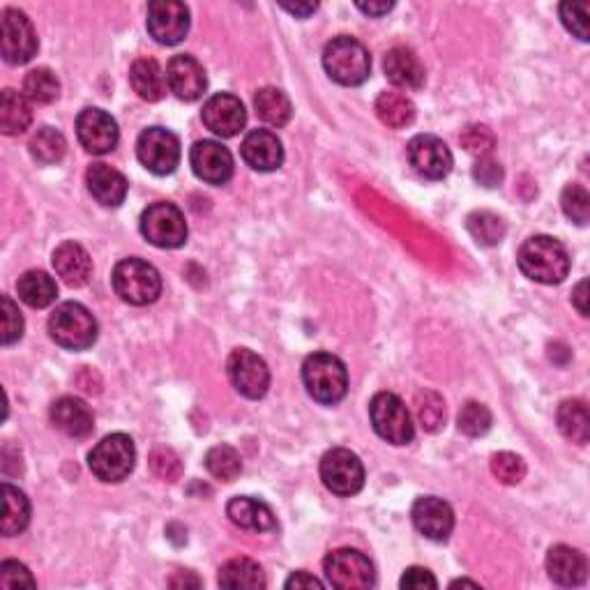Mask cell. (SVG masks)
Segmentation results:
<instances>
[{
	"label": "cell",
	"mask_w": 590,
	"mask_h": 590,
	"mask_svg": "<svg viewBox=\"0 0 590 590\" xmlns=\"http://www.w3.org/2000/svg\"><path fill=\"white\" fill-rule=\"evenodd\" d=\"M519 270L537 284H561L570 275V254L551 236H533L517 254Z\"/></svg>",
	"instance_id": "cell-1"
},
{
	"label": "cell",
	"mask_w": 590,
	"mask_h": 590,
	"mask_svg": "<svg viewBox=\"0 0 590 590\" xmlns=\"http://www.w3.org/2000/svg\"><path fill=\"white\" fill-rule=\"evenodd\" d=\"M302 381H305L309 397L325 406L339 404L349 392L346 365L332 353L309 355L302 365Z\"/></svg>",
	"instance_id": "cell-2"
},
{
	"label": "cell",
	"mask_w": 590,
	"mask_h": 590,
	"mask_svg": "<svg viewBox=\"0 0 590 590\" xmlns=\"http://www.w3.org/2000/svg\"><path fill=\"white\" fill-rule=\"evenodd\" d=\"M323 67L332 81L342 86H360L372 74V58L365 44L349 35H339L325 44Z\"/></svg>",
	"instance_id": "cell-3"
},
{
	"label": "cell",
	"mask_w": 590,
	"mask_h": 590,
	"mask_svg": "<svg viewBox=\"0 0 590 590\" xmlns=\"http://www.w3.org/2000/svg\"><path fill=\"white\" fill-rule=\"evenodd\" d=\"M113 291L127 305L146 307L162 295V277L155 266L143 259H125L113 268Z\"/></svg>",
	"instance_id": "cell-4"
},
{
	"label": "cell",
	"mask_w": 590,
	"mask_h": 590,
	"mask_svg": "<svg viewBox=\"0 0 590 590\" xmlns=\"http://www.w3.org/2000/svg\"><path fill=\"white\" fill-rule=\"evenodd\" d=\"M49 335L63 349L86 351L97 339V321L81 302H63L49 316Z\"/></svg>",
	"instance_id": "cell-5"
},
{
	"label": "cell",
	"mask_w": 590,
	"mask_h": 590,
	"mask_svg": "<svg viewBox=\"0 0 590 590\" xmlns=\"http://www.w3.org/2000/svg\"><path fill=\"white\" fill-rule=\"evenodd\" d=\"M136 464L134 441L127 434H111L102 438L88 455V466L97 480L123 482L130 478Z\"/></svg>",
	"instance_id": "cell-6"
},
{
	"label": "cell",
	"mask_w": 590,
	"mask_h": 590,
	"mask_svg": "<svg viewBox=\"0 0 590 590\" xmlns=\"http://www.w3.org/2000/svg\"><path fill=\"white\" fill-rule=\"evenodd\" d=\"M141 233L150 245L160 249H176L187 242V222L183 210L173 203H153L141 215Z\"/></svg>",
	"instance_id": "cell-7"
},
{
	"label": "cell",
	"mask_w": 590,
	"mask_h": 590,
	"mask_svg": "<svg viewBox=\"0 0 590 590\" xmlns=\"http://www.w3.org/2000/svg\"><path fill=\"white\" fill-rule=\"evenodd\" d=\"M369 418L376 434L392 445H406L413 441L415 427L406 404L392 392H378L369 404Z\"/></svg>",
	"instance_id": "cell-8"
},
{
	"label": "cell",
	"mask_w": 590,
	"mask_h": 590,
	"mask_svg": "<svg viewBox=\"0 0 590 590\" xmlns=\"http://www.w3.org/2000/svg\"><path fill=\"white\" fill-rule=\"evenodd\" d=\"M328 584L339 590H365L376 584V572L369 558L358 549H337L325 558Z\"/></svg>",
	"instance_id": "cell-9"
},
{
	"label": "cell",
	"mask_w": 590,
	"mask_h": 590,
	"mask_svg": "<svg viewBox=\"0 0 590 590\" xmlns=\"http://www.w3.org/2000/svg\"><path fill=\"white\" fill-rule=\"evenodd\" d=\"M321 480L332 494L355 496L365 487V466L355 452L335 448L321 459Z\"/></svg>",
	"instance_id": "cell-10"
},
{
	"label": "cell",
	"mask_w": 590,
	"mask_h": 590,
	"mask_svg": "<svg viewBox=\"0 0 590 590\" xmlns=\"http://www.w3.org/2000/svg\"><path fill=\"white\" fill-rule=\"evenodd\" d=\"M136 155L150 173L169 176L180 164V141L164 127H148L136 141Z\"/></svg>",
	"instance_id": "cell-11"
},
{
	"label": "cell",
	"mask_w": 590,
	"mask_h": 590,
	"mask_svg": "<svg viewBox=\"0 0 590 590\" xmlns=\"http://www.w3.org/2000/svg\"><path fill=\"white\" fill-rule=\"evenodd\" d=\"M37 33L24 12L5 10L0 21V51L10 65H26L37 54Z\"/></svg>",
	"instance_id": "cell-12"
},
{
	"label": "cell",
	"mask_w": 590,
	"mask_h": 590,
	"mask_svg": "<svg viewBox=\"0 0 590 590\" xmlns=\"http://www.w3.org/2000/svg\"><path fill=\"white\" fill-rule=\"evenodd\" d=\"M226 372L242 397L261 399L270 388V369L263 358L249 349H236L229 355Z\"/></svg>",
	"instance_id": "cell-13"
},
{
	"label": "cell",
	"mask_w": 590,
	"mask_h": 590,
	"mask_svg": "<svg viewBox=\"0 0 590 590\" xmlns=\"http://www.w3.org/2000/svg\"><path fill=\"white\" fill-rule=\"evenodd\" d=\"M148 33L157 44L173 47L189 33V10L178 0H155L148 5Z\"/></svg>",
	"instance_id": "cell-14"
},
{
	"label": "cell",
	"mask_w": 590,
	"mask_h": 590,
	"mask_svg": "<svg viewBox=\"0 0 590 590\" xmlns=\"http://www.w3.org/2000/svg\"><path fill=\"white\" fill-rule=\"evenodd\" d=\"M408 162L422 178L443 180L452 171V153L445 143L434 134H420L411 139L406 148Z\"/></svg>",
	"instance_id": "cell-15"
},
{
	"label": "cell",
	"mask_w": 590,
	"mask_h": 590,
	"mask_svg": "<svg viewBox=\"0 0 590 590\" xmlns=\"http://www.w3.org/2000/svg\"><path fill=\"white\" fill-rule=\"evenodd\" d=\"M189 164L208 185H226L233 178V155L231 150L217 141H196L192 153H189Z\"/></svg>",
	"instance_id": "cell-16"
},
{
	"label": "cell",
	"mask_w": 590,
	"mask_h": 590,
	"mask_svg": "<svg viewBox=\"0 0 590 590\" xmlns=\"http://www.w3.org/2000/svg\"><path fill=\"white\" fill-rule=\"evenodd\" d=\"M201 120L213 134L222 136V139H231V136L245 130L247 111L236 95L217 93L203 104Z\"/></svg>",
	"instance_id": "cell-17"
},
{
	"label": "cell",
	"mask_w": 590,
	"mask_h": 590,
	"mask_svg": "<svg viewBox=\"0 0 590 590\" xmlns=\"http://www.w3.org/2000/svg\"><path fill=\"white\" fill-rule=\"evenodd\" d=\"M81 146L93 155H107L118 146V123L102 109H83L77 118Z\"/></svg>",
	"instance_id": "cell-18"
},
{
	"label": "cell",
	"mask_w": 590,
	"mask_h": 590,
	"mask_svg": "<svg viewBox=\"0 0 590 590\" xmlns=\"http://www.w3.org/2000/svg\"><path fill=\"white\" fill-rule=\"evenodd\" d=\"M166 86L178 100L196 102L208 88L206 70L194 56H173L166 65Z\"/></svg>",
	"instance_id": "cell-19"
},
{
	"label": "cell",
	"mask_w": 590,
	"mask_h": 590,
	"mask_svg": "<svg viewBox=\"0 0 590 590\" xmlns=\"http://www.w3.org/2000/svg\"><path fill=\"white\" fill-rule=\"evenodd\" d=\"M411 517L418 533L434 542H445L452 535V528H455V512H452L448 503L436 496L418 498L413 503Z\"/></svg>",
	"instance_id": "cell-20"
},
{
	"label": "cell",
	"mask_w": 590,
	"mask_h": 590,
	"mask_svg": "<svg viewBox=\"0 0 590 590\" xmlns=\"http://www.w3.org/2000/svg\"><path fill=\"white\" fill-rule=\"evenodd\" d=\"M242 160H245L254 171L268 173L277 171L284 164V148L282 141L277 139L275 132L270 130H254L245 136L240 146Z\"/></svg>",
	"instance_id": "cell-21"
},
{
	"label": "cell",
	"mask_w": 590,
	"mask_h": 590,
	"mask_svg": "<svg viewBox=\"0 0 590 590\" xmlns=\"http://www.w3.org/2000/svg\"><path fill=\"white\" fill-rule=\"evenodd\" d=\"M51 422L58 431L70 438H86L93 434L95 418L86 402L77 397H60L51 406Z\"/></svg>",
	"instance_id": "cell-22"
},
{
	"label": "cell",
	"mask_w": 590,
	"mask_h": 590,
	"mask_svg": "<svg viewBox=\"0 0 590 590\" xmlns=\"http://www.w3.org/2000/svg\"><path fill=\"white\" fill-rule=\"evenodd\" d=\"M51 263H54L56 275L72 289L88 284L90 275H93V261H90V254L79 242H63V245L56 247Z\"/></svg>",
	"instance_id": "cell-23"
},
{
	"label": "cell",
	"mask_w": 590,
	"mask_h": 590,
	"mask_svg": "<svg viewBox=\"0 0 590 590\" xmlns=\"http://www.w3.org/2000/svg\"><path fill=\"white\" fill-rule=\"evenodd\" d=\"M547 572L558 586H581L588 577V561L579 549L558 544L547 554Z\"/></svg>",
	"instance_id": "cell-24"
},
{
	"label": "cell",
	"mask_w": 590,
	"mask_h": 590,
	"mask_svg": "<svg viewBox=\"0 0 590 590\" xmlns=\"http://www.w3.org/2000/svg\"><path fill=\"white\" fill-rule=\"evenodd\" d=\"M385 77L390 79L392 86L404 88V90H418L425 86V67H422L420 58L406 47H395L385 54L383 60Z\"/></svg>",
	"instance_id": "cell-25"
},
{
	"label": "cell",
	"mask_w": 590,
	"mask_h": 590,
	"mask_svg": "<svg viewBox=\"0 0 590 590\" xmlns=\"http://www.w3.org/2000/svg\"><path fill=\"white\" fill-rule=\"evenodd\" d=\"M86 185L93 199L107 208H118L127 196V180L123 173L102 162L90 166L86 173Z\"/></svg>",
	"instance_id": "cell-26"
},
{
	"label": "cell",
	"mask_w": 590,
	"mask_h": 590,
	"mask_svg": "<svg viewBox=\"0 0 590 590\" xmlns=\"http://www.w3.org/2000/svg\"><path fill=\"white\" fill-rule=\"evenodd\" d=\"M226 514H229V519L238 528H242V531L268 533L277 528V519L268 505L249 496L231 498V503L226 505Z\"/></svg>",
	"instance_id": "cell-27"
},
{
	"label": "cell",
	"mask_w": 590,
	"mask_h": 590,
	"mask_svg": "<svg viewBox=\"0 0 590 590\" xmlns=\"http://www.w3.org/2000/svg\"><path fill=\"white\" fill-rule=\"evenodd\" d=\"M130 81L134 93L146 102H160L166 93V74L153 58H139L134 60L130 70Z\"/></svg>",
	"instance_id": "cell-28"
},
{
	"label": "cell",
	"mask_w": 590,
	"mask_h": 590,
	"mask_svg": "<svg viewBox=\"0 0 590 590\" xmlns=\"http://www.w3.org/2000/svg\"><path fill=\"white\" fill-rule=\"evenodd\" d=\"M33 123V111L26 95L7 88L0 95V130L7 136L24 134Z\"/></svg>",
	"instance_id": "cell-29"
},
{
	"label": "cell",
	"mask_w": 590,
	"mask_h": 590,
	"mask_svg": "<svg viewBox=\"0 0 590 590\" xmlns=\"http://www.w3.org/2000/svg\"><path fill=\"white\" fill-rule=\"evenodd\" d=\"M376 116L390 130H404V127L413 125L415 104L404 93L385 90L376 100Z\"/></svg>",
	"instance_id": "cell-30"
},
{
	"label": "cell",
	"mask_w": 590,
	"mask_h": 590,
	"mask_svg": "<svg viewBox=\"0 0 590 590\" xmlns=\"http://www.w3.org/2000/svg\"><path fill=\"white\" fill-rule=\"evenodd\" d=\"M30 521V503L26 494L10 482L3 484V524L0 531L5 537H14L24 533Z\"/></svg>",
	"instance_id": "cell-31"
},
{
	"label": "cell",
	"mask_w": 590,
	"mask_h": 590,
	"mask_svg": "<svg viewBox=\"0 0 590 590\" xmlns=\"http://www.w3.org/2000/svg\"><path fill=\"white\" fill-rule=\"evenodd\" d=\"M17 291H19V298L24 300L28 307L44 309L49 307L51 302H56L58 286L54 282V277H49L47 272L28 270L26 275L19 277Z\"/></svg>",
	"instance_id": "cell-32"
},
{
	"label": "cell",
	"mask_w": 590,
	"mask_h": 590,
	"mask_svg": "<svg viewBox=\"0 0 590 590\" xmlns=\"http://www.w3.org/2000/svg\"><path fill=\"white\" fill-rule=\"evenodd\" d=\"M558 429L567 438V441L586 445L590 438V420H588V408L581 399H565L558 406Z\"/></svg>",
	"instance_id": "cell-33"
},
{
	"label": "cell",
	"mask_w": 590,
	"mask_h": 590,
	"mask_svg": "<svg viewBox=\"0 0 590 590\" xmlns=\"http://www.w3.org/2000/svg\"><path fill=\"white\" fill-rule=\"evenodd\" d=\"M222 588H266V574L252 558H233L219 570Z\"/></svg>",
	"instance_id": "cell-34"
},
{
	"label": "cell",
	"mask_w": 590,
	"mask_h": 590,
	"mask_svg": "<svg viewBox=\"0 0 590 590\" xmlns=\"http://www.w3.org/2000/svg\"><path fill=\"white\" fill-rule=\"evenodd\" d=\"M254 109L270 127H284L291 120V100L279 88H261L254 97Z\"/></svg>",
	"instance_id": "cell-35"
},
{
	"label": "cell",
	"mask_w": 590,
	"mask_h": 590,
	"mask_svg": "<svg viewBox=\"0 0 590 590\" xmlns=\"http://www.w3.org/2000/svg\"><path fill=\"white\" fill-rule=\"evenodd\" d=\"M24 95L33 104H51L60 97V81L47 67H37L26 74Z\"/></svg>",
	"instance_id": "cell-36"
},
{
	"label": "cell",
	"mask_w": 590,
	"mask_h": 590,
	"mask_svg": "<svg viewBox=\"0 0 590 590\" xmlns=\"http://www.w3.org/2000/svg\"><path fill=\"white\" fill-rule=\"evenodd\" d=\"M67 153V141L54 127H42L30 139V155L40 164H58Z\"/></svg>",
	"instance_id": "cell-37"
},
{
	"label": "cell",
	"mask_w": 590,
	"mask_h": 590,
	"mask_svg": "<svg viewBox=\"0 0 590 590\" xmlns=\"http://www.w3.org/2000/svg\"><path fill=\"white\" fill-rule=\"evenodd\" d=\"M466 229L471 233L475 242L480 245L494 247L505 238V222L498 215L489 213V210H478V213H471L466 219Z\"/></svg>",
	"instance_id": "cell-38"
},
{
	"label": "cell",
	"mask_w": 590,
	"mask_h": 590,
	"mask_svg": "<svg viewBox=\"0 0 590 590\" xmlns=\"http://www.w3.org/2000/svg\"><path fill=\"white\" fill-rule=\"evenodd\" d=\"M206 468L213 478L222 482H233L242 473V459L231 445H217V448L208 450Z\"/></svg>",
	"instance_id": "cell-39"
},
{
	"label": "cell",
	"mask_w": 590,
	"mask_h": 590,
	"mask_svg": "<svg viewBox=\"0 0 590 590\" xmlns=\"http://www.w3.org/2000/svg\"><path fill=\"white\" fill-rule=\"evenodd\" d=\"M415 408H418V420L429 434H436L445 425V402L441 395L431 390H422L415 395Z\"/></svg>",
	"instance_id": "cell-40"
},
{
	"label": "cell",
	"mask_w": 590,
	"mask_h": 590,
	"mask_svg": "<svg viewBox=\"0 0 590 590\" xmlns=\"http://www.w3.org/2000/svg\"><path fill=\"white\" fill-rule=\"evenodd\" d=\"M457 422H459V429L464 431L466 436L480 438L491 429V422H494V418H491V411L484 404L468 402L464 408H461Z\"/></svg>",
	"instance_id": "cell-41"
},
{
	"label": "cell",
	"mask_w": 590,
	"mask_h": 590,
	"mask_svg": "<svg viewBox=\"0 0 590 590\" xmlns=\"http://www.w3.org/2000/svg\"><path fill=\"white\" fill-rule=\"evenodd\" d=\"M461 146H464V150L468 155H475V157H489L491 150L496 148V136L494 132L489 130L487 125H468L464 132H461L459 136Z\"/></svg>",
	"instance_id": "cell-42"
},
{
	"label": "cell",
	"mask_w": 590,
	"mask_h": 590,
	"mask_svg": "<svg viewBox=\"0 0 590 590\" xmlns=\"http://www.w3.org/2000/svg\"><path fill=\"white\" fill-rule=\"evenodd\" d=\"M491 473H494V478L503 484H519L526 475V464L519 455L498 452V455L491 457Z\"/></svg>",
	"instance_id": "cell-43"
},
{
	"label": "cell",
	"mask_w": 590,
	"mask_h": 590,
	"mask_svg": "<svg viewBox=\"0 0 590 590\" xmlns=\"http://www.w3.org/2000/svg\"><path fill=\"white\" fill-rule=\"evenodd\" d=\"M563 213L577 224H586L590 219V196L581 185H567L561 196Z\"/></svg>",
	"instance_id": "cell-44"
},
{
	"label": "cell",
	"mask_w": 590,
	"mask_h": 590,
	"mask_svg": "<svg viewBox=\"0 0 590 590\" xmlns=\"http://www.w3.org/2000/svg\"><path fill=\"white\" fill-rule=\"evenodd\" d=\"M0 302H3V312H0V330L3 332L0 335H3V346H12L24 337V316H21L10 295H3Z\"/></svg>",
	"instance_id": "cell-45"
},
{
	"label": "cell",
	"mask_w": 590,
	"mask_h": 590,
	"mask_svg": "<svg viewBox=\"0 0 590 590\" xmlns=\"http://www.w3.org/2000/svg\"><path fill=\"white\" fill-rule=\"evenodd\" d=\"M588 3H563L561 5V19L563 26L570 30L574 37H579L581 42H588Z\"/></svg>",
	"instance_id": "cell-46"
},
{
	"label": "cell",
	"mask_w": 590,
	"mask_h": 590,
	"mask_svg": "<svg viewBox=\"0 0 590 590\" xmlns=\"http://www.w3.org/2000/svg\"><path fill=\"white\" fill-rule=\"evenodd\" d=\"M150 468L157 478H162L166 482H176L183 473V464H180V457L173 452L171 448H157L150 455Z\"/></svg>",
	"instance_id": "cell-47"
},
{
	"label": "cell",
	"mask_w": 590,
	"mask_h": 590,
	"mask_svg": "<svg viewBox=\"0 0 590 590\" xmlns=\"http://www.w3.org/2000/svg\"><path fill=\"white\" fill-rule=\"evenodd\" d=\"M0 586L3 588H35L37 581L26 565L17 561H5L0 565Z\"/></svg>",
	"instance_id": "cell-48"
},
{
	"label": "cell",
	"mask_w": 590,
	"mask_h": 590,
	"mask_svg": "<svg viewBox=\"0 0 590 590\" xmlns=\"http://www.w3.org/2000/svg\"><path fill=\"white\" fill-rule=\"evenodd\" d=\"M473 176L484 187H496L503 180V169L501 164L489 160V157H480V162L473 169Z\"/></svg>",
	"instance_id": "cell-49"
},
{
	"label": "cell",
	"mask_w": 590,
	"mask_h": 590,
	"mask_svg": "<svg viewBox=\"0 0 590 590\" xmlns=\"http://www.w3.org/2000/svg\"><path fill=\"white\" fill-rule=\"evenodd\" d=\"M399 586L408 590H425V588H438V581L434 579V574L425 570V567H408L402 581H399Z\"/></svg>",
	"instance_id": "cell-50"
},
{
	"label": "cell",
	"mask_w": 590,
	"mask_h": 590,
	"mask_svg": "<svg viewBox=\"0 0 590 590\" xmlns=\"http://www.w3.org/2000/svg\"><path fill=\"white\" fill-rule=\"evenodd\" d=\"M286 588H323V584L312 574L307 572H295L293 577L286 581Z\"/></svg>",
	"instance_id": "cell-51"
},
{
	"label": "cell",
	"mask_w": 590,
	"mask_h": 590,
	"mask_svg": "<svg viewBox=\"0 0 590 590\" xmlns=\"http://www.w3.org/2000/svg\"><path fill=\"white\" fill-rule=\"evenodd\" d=\"M360 12L369 14V17H383V14H388L395 3H355Z\"/></svg>",
	"instance_id": "cell-52"
},
{
	"label": "cell",
	"mask_w": 590,
	"mask_h": 590,
	"mask_svg": "<svg viewBox=\"0 0 590 590\" xmlns=\"http://www.w3.org/2000/svg\"><path fill=\"white\" fill-rule=\"evenodd\" d=\"M572 300H574V305H577L579 314L581 316H588V305H586V300H588V282H586V279H584V282L577 284V289H574Z\"/></svg>",
	"instance_id": "cell-53"
},
{
	"label": "cell",
	"mask_w": 590,
	"mask_h": 590,
	"mask_svg": "<svg viewBox=\"0 0 590 590\" xmlns=\"http://www.w3.org/2000/svg\"><path fill=\"white\" fill-rule=\"evenodd\" d=\"M286 12H291V14H295V17H300V19H305V17H309V14H314L316 12V3H295V5H282Z\"/></svg>",
	"instance_id": "cell-54"
},
{
	"label": "cell",
	"mask_w": 590,
	"mask_h": 590,
	"mask_svg": "<svg viewBox=\"0 0 590 590\" xmlns=\"http://www.w3.org/2000/svg\"><path fill=\"white\" fill-rule=\"evenodd\" d=\"M180 574V579L178 577H173L169 584L173 586V588H183V586H201V581L196 579V577H192V572H187V574H183V572H178Z\"/></svg>",
	"instance_id": "cell-55"
},
{
	"label": "cell",
	"mask_w": 590,
	"mask_h": 590,
	"mask_svg": "<svg viewBox=\"0 0 590 590\" xmlns=\"http://www.w3.org/2000/svg\"><path fill=\"white\" fill-rule=\"evenodd\" d=\"M452 586H475V588H478V584H473V581H455Z\"/></svg>",
	"instance_id": "cell-56"
}]
</instances>
